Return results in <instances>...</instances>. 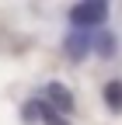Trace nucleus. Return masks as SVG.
<instances>
[{
  "label": "nucleus",
  "instance_id": "5",
  "mask_svg": "<svg viewBox=\"0 0 122 125\" xmlns=\"http://www.w3.org/2000/svg\"><path fill=\"white\" fill-rule=\"evenodd\" d=\"M101 97H105V104H108V111L122 115V80H108L105 90H101Z\"/></svg>",
  "mask_w": 122,
  "mask_h": 125
},
{
  "label": "nucleus",
  "instance_id": "4",
  "mask_svg": "<svg viewBox=\"0 0 122 125\" xmlns=\"http://www.w3.org/2000/svg\"><path fill=\"white\" fill-rule=\"evenodd\" d=\"M35 108H38V122H42V125H70V115L56 111L45 97H35Z\"/></svg>",
  "mask_w": 122,
  "mask_h": 125
},
{
  "label": "nucleus",
  "instance_id": "3",
  "mask_svg": "<svg viewBox=\"0 0 122 125\" xmlns=\"http://www.w3.org/2000/svg\"><path fill=\"white\" fill-rule=\"evenodd\" d=\"M91 45H94V38L87 35V28H73L70 35H66V45H63V49H66L70 59H84Z\"/></svg>",
  "mask_w": 122,
  "mask_h": 125
},
{
  "label": "nucleus",
  "instance_id": "1",
  "mask_svg": "<svg viewBox=\"0 0 122 125\" xmlns=\"http://www.w3.org/2000/svg\"><path fill=\"white\" fill-rule=\"evenodd\" d=\"M108 10H112V0H80V4L70 7V24L94 31L108 21Z\"/></svg>",
  "mask_w": 122,
  "mask_h": 125
},
{
  "label": "nucleus",
  "instance_id": "2",
  "mask_svg": "<svg viewBox=\"0 0 122 125\" xmlns=\"http://www.w3.org/2000/svg\"><path fill=\"white\" fill-rule=\"evenodd\" d=\"M42 97L49 101V104L56 108V111H63V115H73V94H70L63 83H59V80H49V83H45V87H42Z\"/></svg>",
  "mask_w": 122,
  "mask_h": 125
},
{
  "label": "nucleus",
  "instance_id": "6",
  "mask_svg": "<svg viewBox=\"0 0 122 125\" xmlns=\"http://www.w3.org/2000/svg\"><path fill=\"white\" fill-rule=\"evenodd\" d=\"M115 35H112V31H105V35H98L94 38V49H98V56H105V59H112L115 56Z\"/></svg>",
  "mask_w": 122,
  "mask_h": 125
}]
</instances>
